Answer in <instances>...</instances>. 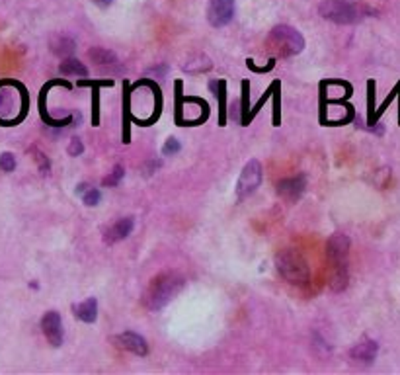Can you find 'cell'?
Masks as SVG:
<instances>
[{
    "mask_svg": "<svg viewBox=\"0 0 400 375\" xmlns=\"http://www.w3.org/2000/svg\"><path fill=\"white\" fill-rule=\"evenodd\" d=\"M41 330L46 334L47 342L53 348H59L63 344L64 334H63V320L61 315L57 311H47L41 319Z\"/></svg>",
    "mask_w": 400,
    "mask_h": 375,
    "instance_id": "11",
    "label": "cell"
},
{
    "mask_svg": "<svg viewBox=\"0 0 400 375\" xmlns=\"http://www.w3.org/2000/svg\"><path fill=\"white\" fill-rule=\"evenodd\" d=\"M240 114H242V119H240V125L246 128L250 121V84L248 81H242V94H240Z\"/></svg>",
    "mask_w": 400,
    "mask_h": 375,
    "instance_id": "21",
    "label": "cell"
},
{
    "mask_svg": "<svg viewBox=\"0 0 400 375\" xmlns=\"http://www.w3.org/2000/svg\"><path fill=\"white\" fill-rule=\"evenodd\" d=\"M78 86H92V125L96 128L100 123V96H98V88L100 86H113V81H102V83L78 81Z\"/></svg>",
    "mask_w": 400,
    "mask_h": 375,
    "instance_id": "16",
    "label": "cell"
},
{
    "mask_svg": "<svg viewBox=\"0 0 400 375\" xmlns=\"http://www.w3.org/2000/svg\"><path fill=\"white\" fill-rule=\"evenodd\" d=\"M49 46H51V51H53L55 55L69 57L74 53L76 41L69 36H53L51 37V41H49Z\"/></svg>",
    "mask_w": 400,
    "mask_h": 375,
    "instance_id": "18",
    "label": "cell"
},
{
    "mask_svg": "<svg viewBox=\"0 0 400 375\" xmlns=\"http://www.w3.org/2000/svg\"><path fill=\"white\" fill-rule=\"evenodd\" d=\"M123 174H125V168L121 165H116L108 178H104L102 186H104V188H113V186H118V184L123 180Z\"/></svg>",
    "mask_w": 400,
    "mask_h": 375,
    "instance_id": "23",
    "label": "cell"
},
{
    "mask_svg": "<svg viewBox=\"0 0 400 375\" xmlns=\"http://www.w3.org/2000/svg\"><path fill=\"white\" fill-rule=\"evenodd\" d=\"M37 155V163H39V170L41 174H49V161H47L46 155H41V153H36Z\"/></svg>",
    "mask_w": 400,
    "mask_h": 375,
    "instance_id": "29",
    "label": "cell"
},
{
    "mask_svg": "<svg viewBox=\"0 0 400 375\" xmlns=\"http://www.w3.org/2000/svg\"><path fill=\"white\" fill-rule=\"evenodd\" d=\"M319 14L328 22H334L340 26H350V24L361 22L365 16L375 14V10L367 8V6H357L347 0H324V2H320Z\"/></svg>",
    "mask_w": 400,
    "mask_h": 375,
    "instance_id": "5",
    "label": "cell"
},
{
    "mask_svg": "<svg viewBox=\"0 0 400 375\" xmlns=\"http://www.w3.org/2000/svg\"><path fill=\"white\" fill-rule=\"evenodd\" d=\"M84 153V145H82V141L78 137L71 139V143H69V155L71 156H78Z\"/></svg>",
    "mask_w": 400,
    "mask_h": 375,
    "instance_id": "28",
    "label": "cell"
},
{
    "mask_svg": "<svg viewBox=\"0 0 400 375\" xmlns=\"http://www.w3.org/2000/svg\"><path fill=\"white\" fill-rule=\"evenodd\" d=\"M73 313L76 315V319H81L86 325H94L98 319V301L96 297H88L78 305H73Z\"/></svg>",
    "mask_w": 400,
    "mask_h": 375,
    "instance_id": "15",
    "label": "cell"
},
{
    "mask_svg": "<svg viewBox=\"0 0 400 375\" xmlns=\"http://www.w3.org/2000/svg\"><path fill=\"white\" fill-rule=\"evenodd\" d=\"M113 342L118 344V348L125 350V352H131V354H135V356L143 357L149 354L146 340L143 339L141 334L133 332V330H125V332H121L118 336H113Z\"/></svg>",
    "mask_w": 400,
    "mask_h": 375,
    "instance_id": "12",
    "label": "cell"
},
{
    "mask_svg": "<svg viewBox=\"0 0 400 375\" xmlns=\"http://www.w3.org/2000/svg\"><path fill=\"white\" fill-rule=\"evenodd\" d=\"M275 190H277V196H282L285 202H299L307 190V174L301 172L289 176V178H283L275 184Z\"/></svg>",
    "mask_w": 400,
    "mask_h": 375,
    "instance_id": "8",
    "label": "cell"
},
{
    "mask_svg": "<svg viewBox=\"0 0 400 375\" xmlns=\"http://www.w3.org/2000/svg\"><path fill=\"white\" fill-rule=\"evenodd\" d=\"M275 268L285 282L297 287H305L310 284V266L307 258L295 248H285L275 257Z\"/></svg>",
    "mask_w": 400,
    "mask_h": 375,
    "instance_id": "4",
    "label": "cell"
},
{
    "mask_svg": "<svg viewBox=\"0 0 400 375\" xmlns=\"http://www.w3.org/2000/svg\"><path fill=\"white\" fill-rule=\"evenodd\" d=\"M235 16V0H211L207 18L213 28H223Z\"/></svg>",
    "mask_w": 400,
    "mask_h": 375,
    "instance_id": "10",
    "label": "cell"
},
{
    "mask_svg": "<svg viewBox=\"0 0 400 375\" xmlns=\"http://www.w3.org/2000/svg\"><path fill=\"white\" fill-rule=\"evenodd\" d=\"M133 227H135V219H133V217L118 219L109 229L104 231V243H106V245H116L119 240L127 238L129 235L133 233Z\"/></svg>",
    "mask_w": 400,
    "mask_h": 375,
    "instance_id": "13",
    "label": "cell"
},
{
    "mask_svg": "<svg viewBox=\"0 0 400 375\" xmlns=\"http://www.w3.org/2000/svg\"><path fill=\"white\" fill-rule=\"evenodd\" d=\"M88 59L92 64H96V69L106 74H123V64L119 61L116 53H111L109 49L104 47H92L88 51Z\"/></svg>",
    "mask_w": 400,
    "mask_h": 375,
    "instance_id": "9",
    "label": "cell"
},
{
    "mask_svg": "<svg viewBox=\"0 0 400 375\" xmlns=\"http://www.w3.org/2000/svg\"><path fill=\"white\" fill-rule=\"evenodd\" d=\"M211 59L207 55H203V53H198V55H191L186 63L182 64V69L186 73L190 74H201V73H207L211 71Z\"/></svg>",
    "mask_w": 400,
    "mask_h": 375,
    "instance_id": "17",
    "label": "cell"
},
{
    "mask_svg": "<svg viewBox=\"0 0 400 375\" xmlns=\"http://www.w3.org/2000/svg\"><path fill=\"white\" fill-rule=\"evenodd\" d=\"M59 71L64 76H86L88 74V67L82 63V61H78V59L69 57V59H64L63 63H61Z\"/></svg>",
    "mask_w": 400,
    "mask_h": 375,
    "instance_id": "20",
    "label": "cell"
},
{
    "mask_svg": "<svg viewBox=\"0 0 400 375\" xmlns=\"http://www.w3.org/2000/svg\"><path fill=\"white\" fill-rule=\"evenodd\" d=\"M81 198H82V202H84V205H88V207H96V205L102 202L100 190H96V188H92V186L86 188V192L82 193Z\"/></svg>",
    "mask_w": 400,
    "mask_h": 375,
    "instance_id": "24",
    "label": "cell"
},
{
    "mask_svg": "<svg viewBox=\"0 0 400 375\" xmlns=\"http://www.w3.org/2000/svg\"><path fill=\"white\" fill-rule=\"evenodd\" d=\"M367 110H369V116H367V125L373 129L379 128L377 121H375V81H369L367 83Z\"/></svg>",
    "mask_w": 400,
    "mask_h": 375,
    "instance_id": "22",
    "label": "cell"
},
{
    "mask_svg": "<svg viewBox=\"0 0 400 375\" xmlns=\"http://www.w3.org/2000/svg\"><path fill=\"white\" fill-rule=\"evenodd\" d=\"M186 280L178 272H163L151 280L143 295V305L149 311H160L182 292Z\"/></svg>",
    "mask_w": 400,
    "mask_h": 375,
    "instance_id": "2",
    "label": "cell"
},
{
    "mask_svg": "<svg viewBox=\"0 0 400 375\" xmlns=\"http://www.w3.org/2000/svg\"><path fill=\"white\" fill-rule=\"evenodd\" d=\"M262 176H264L262 165H260L258 161H250V163L242 168L240 178H238V184H237L238 200H246L248 196H252V193L260 188V184H262Z\"/></svg>",
    "mask_w": 400,
    "mask_h": 375,
    "instance_id": "7",
    "label": "cell"
},
{
    "mask_svg": "<svg viewBox=\"0 0 400 375\" xmlns=\"http://www.w3.org/2000/svg\"><path fill=\"white\" fill-rule=\"evenodd\" d=\"M265 46H268V51H272L273 57L287 59V57L299 55L305 49V39L299 29L291 26H275L265 39Z\"/></svg>",
    "mask_w": 400,
    "mask_h": 375,
    "instance_id": "6",
    "label": "cell"
},
{
    "mask_svg": "<svg viewBox=\"0 0 400 375\" xmlns=\"http://www.w3.org/2000/svg\"><path fill=\"white\" fill-rule=\"evenodd\" d=\"M379 354V344L375 340L365 339L361 340L359 344H355L352 350H350V357L355 360V362H361V364H371L375 362V357Z\"/></svg>",
    "mask_w": 400,
    "mask_h": 375,
    "instance_id": "14",
    "label": "cell"
},
{
    "mask_svg": "<svg viewBox=\"0 0 400 375\" xmlns=\"http://www.w3.org/2000/svg\"><path fill=\"white\" fill-rule=\"evenodd\" d=\"M27 92L18 83H0V123L12 125L26 118Z\"/></svg>",
    "mask_w": 400,
    "mask_h": 375,
    "instance_id": "3",
    "label": "cell"
},
{
    "mask_svg": "<svg viewBox=\"0 0 400 375\" xmlns=\"http://www.w3.org/2000/svg\"><path fill=\"white\" fill-rule=\"evenodd\" d=\"M94 2H96V4H100V6H109L113 0H94Z\"/></svg>",
    "mask_w": 400,
    "mask_h": 375,
    "instance_id": "32",
    "label": "cell"
},
{
    "mask_svg": "<svg viewBox=\"0 0 400 375\" xmlns=\"http://www.w3.org/2000/svg\"><path fill=\"white\" fill-rule=\"evenodd\" d=\"M180 149H182V143L178 141L176 137H168L166 139V143L163 146V155L164 156H174L180 153Z\"/></svg>",
    "mask_w": 400,
    "mask_h": 375,
    "instance_id": "26",
    "label": "cell"
},
{
    "mask_svg": "<svg viewBox=\"0 0 400 375\" xmlns=\"http://www.w3.org/2000/svg\"><path fill=\"white\" fill-rule=\"evenodd\" d=\"M275 63H277V57H272V59H270V64H268V67H256L252 59H246V67H248L250 71H254V73H270V71H273V67H275Z\"/></svg>",
    "mask_w": 400,
    "mask_h": 375,
    "instance_id": "27",
    "label": "cell"
},
{
    "mask_svg": "<svg viewBox=\"0 0 400 375\" xmlns=\"http://www.w3.org/2000/svg\"><path fill=\"white\" fill-rule=\"evenodd\" d=\"M326 258L330 264L328 285L334 293L346 292L350 282V238L344 233H334L326 243Z\"/></svg>",
    "mask_w": 400,
    "mask_h": 375,
    "instance_id": "1",
    "label": "cell"
},
{
    "mask_svg": "<svg viewBox=\"0 0 400 375\" xmlns=\"http://www.w3.org/2000/svg\"><path fill=\"white\" fill-rule=\"evenodd\" d=\"M0 170L2 172H14L16 170V156L12 153H2L0 155Z\"/></svg>",
    "mask_w": 400,
    "mask_h": 375,
    "instance_id": "25",
    "label": "cell"
},
{
    "mask_svg": "<svg viewBox=\"0 0 400 375\" xmlns=\"http://www.w3.org/2000/svg\"><path fill=\"white\" fill-rule=\"evenodd\" d=\"M149 73L160 74V76H163V74L166 73V67H153V69H149Z\"/></svg>",
    "mask_w": 400,
    "mask_h": 375,
    "instance_id": "31",
    "label": "cell"
},
{
    "mask_svg": "<svg viewBox=\"0 0 400 375\" xmlns=\"http://www.w3.org/2000/svg\"><path fill=\"white\" fill-rule=\"evenodd\" d=\"M219 100V125L225 128L227 125V81L219 79L217 90L213 92Z\"/></svg>",
    "mask_w": 400,
    "mask_h": 375,
    "instance_id": "19",
    "label": "cell"
},
{
    "mask_svg": "<svg viewBox=\"0 0 400 375\" xmlns=\"http://www.w3.org/2000/svg\"><path fill=\"white\" fill-rule=\"evenodd\" d=\"M158 166H160V163H158V161H149V163H146L145 165V176H151V174H155V170L156 168H158Z\"/></svg>",
    "mask_w": 400,
    "mask_h": 375,
    "instance_id": "30",
    "label": "cell"
}]
</instances>
